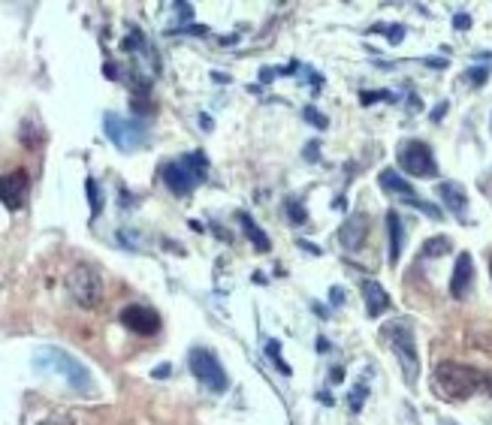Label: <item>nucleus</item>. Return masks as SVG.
I'll return each mask as SVG.
<instances>
[{
	"instance_id": "1",
	"label": "nucleus",
	"mask_w": 492,
	"mask_h": 425,
	"mask_svg": "<svg viewBox=\"0 0 492 425\" xmlns=\"http://www.w3.org/2000/svg\"><path fill=\"white\" fill-rule=\"evenodd\" d=\"M483 377L486 371H477L459 362H441L432 374V389L444 402H465L474 392H483Z\"/></svg>"
},
{
	"instance_id": "2",
	"label": "nucleus",
	"mask_w": 492,
	"mask_h": 425,
	"mask_svg": "<svg viewBox=\"0 0 492 425\" xmlns=\"http://www.w3.org/2000/svg\"><path fill=\"white\" fill-rule=\"evenodd\" d=\"M381 335H384V341L389 344L393 356L399 359L402 371H405V380L408 383H417L420 356H417V347H414V326H411V320H393V323H384Z\"/></svg>"
},
{
	"instance_id": "3",
	"label": "nucleus",
	"mask_w": 492,
	"mask_h": 425,
	"mask_svg": "<svg viewBox=\"0 0 492 425\" xmlns=\"http://www.w3.org/2000/svg\"><path fill=\"white\" fill-rule=\"evenodd\" d=\"M33 365L46 368V371H58V374L64 377L75 392H88V389H91V374H88V368L79 362V359H73L70 353L58 350V347H43V350L33 356Z\"/></svg>"
},
{
	"instance_id": "4",
	"label": "nucleus",
	"mask_w": 492,
	"mask_h": 425,
	"mask_svg": "<svg viewBox=\"0 0 492 425\" xmlns=\"http://www.w3.org/2000/svg\"><path fill=\"white\" fill-rule=\"evenodd\" d=\"M67 290H70L73 302L79 308H97L100 302H103V280H100V275L94 272L91 266H85V263L70 268Z\"/></svg>"
},
{
	"instance_id": "5",
	"label": "nucleus",
	"mask_w": 492,
	"mask_h": 425,
	"mask_svg": "<svg viewBox=\"0 0 492 425\" xmlns=\"http://www.w3.org/2000/svg\"><path fill=\"white\" fill-rule=\"evenodd\" d=\"M103 127H106V136L112 139V145H115L118 151H136L145 145V127L140 121H130V118H121V115L109 112L103 118Z\"/></svg>"
},
{
	"instance_id": "6",
	"label": "nucleus",
	"mask_w": 492,
	"mask_h": 425,
	"mask_svg": "<svg viewBox=\"0 0 492 425\" xmlns=\"http://www.w3.org/2000/svg\"><path fill=\"white\" fill-rule=\"evenodd\" d=\"M187 365H191L194 377L209 386L211 392H224L226 386H230V380H226V371L221 368L218 356H214L211 350H203V347H197V350H191V356H187Z\"/></svg>"
},
{
	"instance_id": "7",
	"label": "nucleus",
	"mask_w": 492,
	"mask_h": 425,
	"mask_svg": "<svg viewBox=\"0 0 492 425\" xmlns=\"http://www.w3.org/2000/svg\"><path fill=\"white\" fill-rule=\"evenodd\" d=\"M399 163H402V169L414 178H426V175L438 172L432 148H429L426 142H405V145L399 148Z\"/></svg>"
},
{
	"instance_id": "8",
	"label": "nucleus",
	"mask_w": 492,
	"mask_h": 425,
	"mask_svg": "<svg viewBox=\"0 0 492 425\" xmlns=\"http://www.w3.org/2000/svg\"><path fill=\"white\" fill-rule=\"evenodd\" d=\"M28 193H31V175H28V169H12L6 175H0V202H4L9 211L24 209V202H28Z\"/></svg>"
},
{
	"instance_id": "9",
	"label": "nucleus",
	"mask_w": 492,
	"mask_h": 425,
	"mask_svg": "<svg viewBox=\"0 0 492 425\" xmlns=\"http://www.w3.org/2000/svg\"><path fill=\"white\" fill-rule=\"evenodd\" d=\"M121 323L127 326L136 335H155L160 329V317L155 308H145V305H127L121 311Z\"/></svg>"
},
{
	"instance_id": "10",
	"label": "nucleus",
	"mask_w": 492,
	"mask_h": 425,
	"mask_svg": "<svg viewBox=\"0 0 492 425\" xmlns=\"http://www.w3.org/2000/svg\"><path fill=\"white\" fill-rule=\"evenodd\" d=\"M160 175H163V182H167V187L172 190V193H179V196H187L197 184H199V178L187 169V163L184 160H172V163H167L160 169Z\"/></svg>"
},
{
	"instance_id": "11",
	"label": "nucleus",
	"mask_w": 492,
	"mask_h": 425,
	"mask_svg": "<svg viewBox=\"0 0 492 425\" xmlns=\"http://www.w3.org/2000/svg\"><path fill=\"white\" fill-rule=\"evenodd\" d=\"M474 283V260L471 253H459L456 268H453V278H450V295L453 299H465Z\"/></svg>"
},
{
	"instance_id": "12",
	"label": "nucleus",
	"mask_w": 492,
	"mask_h": 425,
	"mask_svg": "<svg viewBox=\"0 0 492 425\" xmlns=\"http://www.w3.org/2000/svg\"><path fill=\"white\" fill-rule=\"evenodd\" d=\"M365 236H369V217H365V214L347 217L345 226H342V233H338V238H342V244L347 251H357L360 244L365 241Z\"/></svg>"
},
{
	"instance_id": "13",
	"label": "nucleus",
	"mask_w": 492,
	"mask_h": 425,
	"mask_svg": "<svg viewBox=\"0 0 492 425\" xmlns=\"http://www.w3.org/2000/svg\"><path fill=\"white\" fill-rule=\"evenodd\" d=\"M362 299H365V311H369V317H381L389 308V295H387V290L377 280H365L362 283Z\"/></svg>"
},
{
	"instance_id": "14",
	"label": "nucleus",
	"mask_w": 492,
	"mask_h": 425,
	"mask_svg": "<svg viewBox=\"0 0 492 425\" xmlns=\"http://www.w3.org/2000/svg\"><path fill=\"white\" fill-rule=\"evenodd\" d=\"M438 196L447 202V209L453 214H465V209H469V196H465V190L456 184V182H441L438 184Z\"/></svg>"
},
{
	"instance_id": "15",
	"label": "nucleus",
	"mask_w": 492,
	"mask_h": 425,
	"mask_svg": "<svg viewBox=\"0 0 492 425\" xmlns=\"http://www.w3.org/2000/svg\"><path fill=\"white\" fill-rule=\"evenodd\" d=\"M387 233H389V263H399L402 256V241H405V233H402V221L399 211H387Z\"/></svg>"
},
{
	"instance_id": "16",
	"label": "nucleus",
	"mask_w": 492,
	"mask_h": 425,
	"mask_svg": "<svg viewBox=\"0 0 492 425\" xmlns=\"http://www.w3.org/2000/svg\"><path fill=\"white\" fill-rule=\"evenodd\" d=\"M377 182H381V187L387 190V193H399V196H417V193H414V187H411V182H405V178H402L396 169H384L381 175H377Z\"/></svg>"
},
{
	"instance_id": "17",
	"label": "nucleus",
	"mask_w": 492,
	"mask_h": 425,
	"mask_svg": "<svg viewBox=\"0 0 492 425\" xmlns=\"http://www.w3.org/2000/svg\"><path fill=\"white\" fill-rule=\"evenodd\" d=\"M239 224H242V229H245V236L251 238V244H254V248L260 251V253H266L272 244H269V236L263 233V229L251 221V214H245V211H239Z\"/></svg>"
},
{
	"instance_id": "18",
	"label": "nucleus",
	"mask_w": 492,
	"mask_h": 425,
	"mask_svg": "<svg viewBox=\"0 0 492 425\" xmlns=\"http://www.w3.org/2000/svg\"><path fill=\"white\" fill-rule=\"evenodd\" d=\"M182 160L187 163V169H191V172L199 178V182H203V178L209 175V160H206L203 151H191V154H184Z\"/></svg>"
},
{
	"instance_id": "19",
	"label": "nucleus",
	"mask_w": 492,
	"mask_h": 425,
	"mask_svg": "<svg viewBox=\"0 0 492 425\" xmlns=\"http://www.w3.org/2000/svg\"><path fill=\"white\" fill-rule=\"evenodd\" d=\"M21 142L28 148H40L43 145V127L36 121H24L21 124Z\"/></svg>"
},
{
	"instance_id": "20",
	"label": "nucleus",
	"mask_w": 492,
	"mask_h": 425,
	"mask_svg": "<svg viewBox=\"0 0 492 425\" xmlns=\"http://www.w3.org/2000/svg\"><path fill=\"white\" fill-rule=\"evenodd\" d=\"M450 248H453V244H450L447 236H435V238H429L423 244V256H444Z\"/></svg>"
},
{
	"instance_id": "21",
	"label": "nucleus",
	"mask_w": 492,
	"mask_h": 425,
	"mask_svg": "<svg viewBox=\"0 0 492 425\" xmlns=\"http://www.w3.org/2000/svg\"><path fill=\"white\" fill-rule=\"evenodd\" d=\"M266 353L272 356V362L278 365V371H281V374L287 377V374H290V365L284 362V359H281V353H278V341H269V344H266Z\"/></svg>"
},
{
	"instance_id": "22",
	"label": "nucleus",
	"mask_w": 492,
	"mask_h": 425,
	"mask_svg": "<svg viewBox=\"0 0 492 425\" xmlns=\"http://www.w3.org/2000/svg\"><path fill=\"white\" fill-rule=\"evenodd\" d=\"M85 190H88V199H91V211L100 214V190H97L94 178H88V182H85Z\"/></svg>"
},
{
	"instance_id": "23",
	"label": "nucleus",
	"mask_w": 492,
	"mask_h": 425,
	"mask_svg": "<svg viewBox=\"0 0 492 425\" xmlns=\"http://www.w3.org/2000/svg\"><path fill=\"white\" fill-rule=\"evenodd\" d=\"M486 75H489V70H486V67H474V70L465 73V82L477 88V85H483V82H486Z\"/></svg>"
},
{
	"instance_id": "24",
	"label": "nucleus",
	"mask_w": 492,
	"mask_h": 425,
	"mask_svg": "<svg viewBox=\"0 0 492 425\" xmlns=\"http://www.w3.org/2000/svg\"><path fill=\"white\" fill-rule=\"evenodd\" d=\"M302 115H305V121H311L314 127H320V130H323V127H326V124H330V121H326V118H323V115H320L318 109H314V106H305V109H302Z\"/></svg>"
},
{
	"instance_id": "25",
	"label": "nucleus",
	"mask_w": 492,
	"mask_h": 425,
	"mask_svg": "<svg viewBox=\"0 0 492 425\" xmlns=\"http://www.w3.org/2000/svg\"><path fill=\"white\" fill-rule=\"evenodd\" d=\"M362 402H365V386H357V389L350 392V407H353V410H360Z\"/></svg>"
},
{
	"instance_id": "26",
	"label": "nucleus",
	"mask_w": 492,
	"mask_h": 425,
	"mask_svg": "<svg viewBox=\"0 0 492 425\" xmlns=\"http://www.w3.org/2000/svg\"><path fill=\"white\" fill-rule=\"evenodd\" d=\"M287 211H290V217H293L296 224H305V211L299 209V202H293V199H290V202H287Z\"/></svg>"
},
{
	"instance_id": "27",
	"label": "nucleus",
	"mask_w": 492,
	"mask_h": 425,
	"mask_svg": "<svg viewBox=\"0 0 492 425\" xmlns=\"http://www.w3.org/2000/svg\"><path fill=\"white\" fill-rule=\"evenodd\" d=\"M387 33H389V43H402V40H405V28H402V24H389Z\"/></svg>"
},
{
	"instance_id": "28",
	"label": "nucleus",
	"mask_w": 492,
	"mask_h": 425,
	"mask_svg": "<svg viewBox=\"0 0 492 425\" xmlns=\"http://www.w3.org/2000/svg\"><path fill=\"white\" fill-rule=\"evenodd\" d=\"M375 100H393V94H387V91H365L362 94V103H375Z\"/></svg>"
},
{
	"instance_id": "29",
	"label": "nucleus",
	"mask_w": 492,
	"mask_h": 425,
	"mask_svg": "<svg viewBox=\"0 0 492 425\" xmlns=\"http://www.w3.org/2000/svg\"><path fill=\"white\" fill-rule=\"evenodd\" d=\"M453 24H456L459 31H469V28H471V16H465V12H459V16H453Z\"/></svg>"
},
{
	"instance_id": "30",
	"label": "nucleus",
	"mask_w": 492,
	"mask_h": 425,
	"mask_svg": "<svg viewBox=\"0 0 492 425\" xmlns=\"http://www.w3.org/2000/svg\"><path fill=\"white\" fill-rule=\"evenodd\" d=\"M40 425H73V419H70V416H48V419H43Z\"/></svg>"
},
{
	"instance_id": "31",
	"label": "nucleus",
	"mask_w": 492,
	"mask_h": 425,
	"mask_svg": "<svg viewBox=\"0 0 492 425\" xmlns=\"http://www.w3.org/2000/svg\"><path fill=\"white\" fill-rule=\"evenodd\" d=\"M299 248H302V251H308V253H314V256L320 253V248H314V244H305V241H299Z\"/></svg>"
},
{
	"instance_id": "32",
	"label": "nucleus",
	"mask_w": 492,
	"mask_h": 425,
	"mask_svg": "<svg viewBox=\"0 0 492 425\" xmlns=\"http://www.w3.org/2000/svg\"><path fill=\"white\" fill-rule=\"evenodd\" d=\"M308 160H318V142H311L308 145Z\"/></svg>"
},
{
	"instance_id": "33",
	"label": "nucleus",
	"mask_w": 492,
	"mask_h": 425,
	"mask_svg": "<svg viewBox=\"0 0 492 425\" xmlns=\"http://www.w3.org/2000/svg\"><path fill=\"white\" fill-rule=\"evenodd\" d=\"M342 295H345V293H342V290H338V287H335V290H333V302H335V305H342V302H345V299H342Z\"/></svg>"
},
{
	"instance_id": "34",
	"label": "nucleus",
	"mask_w": 492,
	"mask_h": 425,
	"mask_svg": "<svg viewBox=\"0 0 492 425\" xmlns=\"http://www.w3.org/2000/svg\"><path fill=\"white\" fill-rule=\"evenodd\" d=\"M444 109H447V103H441V106H438V109H435V112H432V118H435V121H438V118H441V115H444Z\"/></svg>"
},
{
	"instance_id": "35",
	"label": "nucleus",
	"mask_w": 492,
	"mask_h": 425,
	"mask_svg": "<svg viewBox=\"0 0 492 425\" xmlns=\"http://www.w3.org/2000/svg\"><path fill=\"white\" fill-rule=\"evenodd\" d=\"M426 63H429V67H447V61H435V58H429Z\"/></svg>"
},
{
	"instance_id": "36",
	"label": "nucleus",
	"mask_w": 492,
	"mask_h": 425,
	"mask_svg": "<svg viewBox=\"0 0 492 425\" xmlns=\"http://www.w3.org/2000/svg\"><path fill=\"white\" fill-rule=\"evenodd\" d=\"M155 374H157V377H167V374H169V365H160V368L155 371Z\"/></svg>"
},
{
	"instance_id": "37",
	"label": "nucleus",
	"mask_w": 492,
	"mask_h": 425,
	"mask_svg": "<svg viewBox=\"0 0 492 425\" xmlns=\"http://www.w3.org/2000/svg\"><path fill=\"white\" fill-rule=\"evenodd\" d=\"M342 377H345V371H342V368H333V380L338 383V380H342Z\"/></svg>"
},
{
	"instance_id": "38",
	"label": "nucleus",
	"mask_w": 492,
	"mask_h": 425,
	"mask_svg": "<svg viewBox=\"0 0 492 425\" xmlns=\"http://www.w3.org/2000/svg\"><path fill=\"white\" fill-rule=\"evenodd\" d=\"M489 272H492V260H489Z\"/></svg>"
}]
</instances>
